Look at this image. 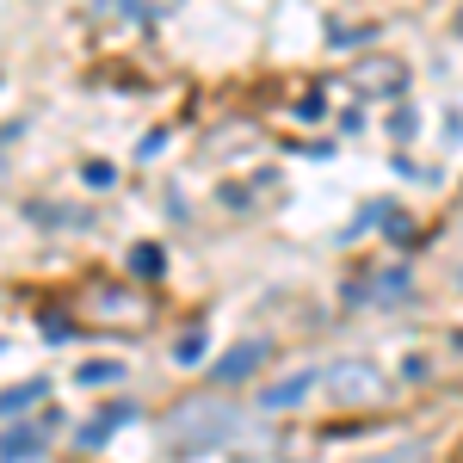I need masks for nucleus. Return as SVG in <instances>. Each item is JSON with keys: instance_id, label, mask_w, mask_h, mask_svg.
<instances>
[{"instance_id": "f257e3e1", "label": "nucleus", "mask_w": 463, "mask_h": 463, "mask_svg": "<svg viewBox=\"0 0 463 463\" xmlns=\"http://www.w3.org/2000/svg\"><path fill=\"white\" fill-rule=\"evenodd\" d=\"M161 432H167L174 451H211V445H222V439L235 432V408L216 402V395H185V402L167 408Z\"/></svg>"}, {"instance_id": "f03ea898", "label": "nucleus", "mask_w": 463, "mask_h": 463, "mask_svg": "<svg viewBox=\"0 0 463 463\" xmlns=\"http://www.w3.org/2000/svg\"><path fill=\"white\" fill-rule=\"evenodd\" d=\"M321 383L340 395L346 408H371V402H383V395H390V377H383L377 364H364V358H340V364H327V371H321Z\"/></svg>"}, {"instance_id": "7ed1b4c3", "label": "nucleus", "mask_w": 463, "mask_h": 463, "mask_svg": "<svg viewBox=\"0 0 463 463\" xmlns=\"http://www.w3.org/2000/svg\"><path fill=\"white\" fill-rule=\"evenodd\" d=\"M87 316L130 334V327H143V321H148V303L137 297V290H124V285H99L93 297H87Z\"/></svg>"}, {"instance_id": "20e7f679", "label": "nucleus", "mask_w": 463, "mask_h": 463, "mask_svg": "<svg viewBox=\"0 0 463 463\" xmlns=\"http://www.w3.org/2000/svg\"><path fill=\"white\" fill-rule=\"evenodd\" d=\"M316 383H321V371H290V377H279L272 390H260V408H272V414H279V408H297Z\"/></svg>"}, {"instance_id": "39448f33", "label": "nucleus", "mask_w": 463, "mask_h": 463, "mask_svg": "<svg viewBox=\"0 0 463 463\" xmlns=\"http://www.w3.org/2000/svg\"><path fill=\"white\" fill-rule=\"evenodd\" d=\"M260 358H266V346H253V340H248V346H235L229 358H216V377H222V383H235V377H248Z\"/></svg>"}, {"instance_id": "423d86ee", "label": "nucleus", "mask_w": 463, "mask_h": 463, "mask_svg": "<svg viewBox=\"0 0 463 463\" xmlns=\"http://www.w3.org/2000/svg\"><path fill=\"white\" fill-rule=\"evenodd\" d=\"M124 420H130V408H111V414H99L93 427H80V445L93 451V445H99V439H111V427H124Z\"/></svg>"}, {"instance_id": "0eeeda50", "label": "nucleus", "mask_w": 463, "mask_h": 463, "mask_svg": "<svg viewBox=\"0 0 463 463\" xmlns=\"http://www.w3.org/2000/svg\"><path fill=\"white\" fill-rule=\"evenodd\" d=\"M37 395H43V383H19V390H6V395H0V420H6V414H25Z\"/></svg>"}, {"instance_id": "6e6552de", "label": "nucleus", "mask_w": 463, "mask_h": 463, "mask_svg": "<svg viewBox=\"0 0 463 463\" xmlns=\"http://www.w3.org/2000/svg\"><path fill=\"white\" fill-rule=\"evenodd\" d=\"M32 451H37V432H13L0 445V463H19V458H32Z\"/></svg>"}, {"instance_id": "1a4fd4ad", "label": "nucleus", "mask_w": 463, "mask_h": 463, "mask_svg": "<svg viewBox=\"0 0 463 463\" xmlns=\"http://www.w3.org/2000/svg\"><path fill=\"white\" fill-rule=\"evenodd\" d=\"M161 266H167V260H161V248H130V272H161Z\"/></svg>"}, {"instance_id": "9d476101", "label": "nucleus", "mask_w": 463, "mask_h": 463, "mask_svg": "<svg viewBox=\"0 0 463 463\" xmlns=\"http://www.w3.org/2000/svg\"><path fill=\"white\" fill-rule=\"evenodd\" d=\"M106 377H118V364H80V383H106Z\"/></svg>"}]
</instances>
